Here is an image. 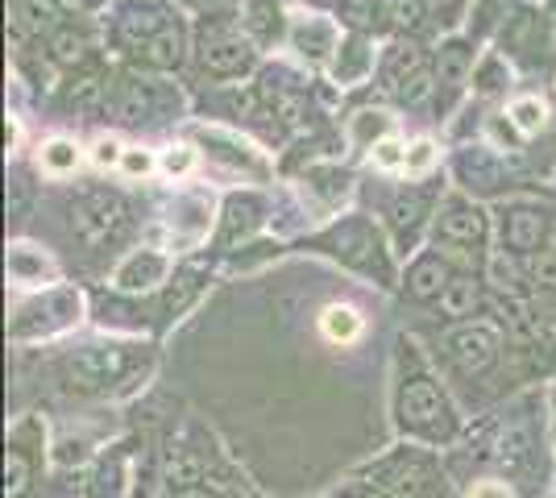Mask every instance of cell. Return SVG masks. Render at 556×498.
Instances as JSON below:
<instances>
[{"label":"cell","mask_w":556,"mask_h":498,"mask_svg":"<svg viewBox=\"0 0 556 498\" xmlns=\"http://www.w3.org/2000/svg\"><path fill=\"white\" fill-rule=\"evenodd\" d=\"M399 411H403V424L419 427V432H437V427L444 424V416H448L441 391H437L428 379H412L407 386H403Z\"/></svg>","instance_id":"cell-2"},{"label":"cell","mask_w":556,"mask_h":498,"mask_svg":"<svg viewBox=\"0 0 556 498\" xmlns=\"http://www.w3.org/2000/svg\"><path fill=\"white\" fill-rule=\"evenodd\" d=\"M150 59H154V63H175V59H179V38H175V34H163L159 42H150Z\"/></svg>","instance_id":"cell-18"},{"label":"cell","mask_w":556,"mask_h":498,"mask_svg":"<svg viewBox=\"0 0 556 498\" xmlns=\"http://www.w3.org/2000/svg\"><path fill=\"white\" fill-rule=\"evenodd\" d=\"M428 477H432V470H428L419 457H407V461H391V465L382 470V482H378V486L399 498H416V495H424Z\"/></svg>","instance_id":"cell-5"},{"label":"cell","mask_w":556,"mask_h":498,"mask_svg":"<svg viewBox=\"0 0 556 498\" xmlns=\"http://www.w3.org/2000/svg\"><path fill=\"white\" fill-rule=\"evenodd\" d=\"M191 163H195V154H191L187 145H175V150H170V154L163 158L166 175H187V170H191Z\"/></svg>","instance_id":"cell-19"},{"label":"cell","mask_w":556,"mask_h":498,"mask_svg":"<svg viewBox=\"0 0 556 498\" xmlns=\"http://www.w3.org/2000/svg\"><path fill=\"white\" fill-rule=\"evenodd\" d=\"M428 163H432V142H419L412 150V158H407V170H424Z\"/></svg>","instance_id":"cell-25"},{"label":"cell","mask_w":556,"mask_h":498,"mask_svg":"<svg viewBox=\"0 0 556 498\" xmlns=\"http://www.w3.org/2000/svg\"><path fill=\"white\" fill-rule=\"evenodd\" d=\"M121 366H125L121 349H84V354H75L67 361V379L79 391H96V386L113 382L121 374Z\"/></svg>","instance_id":"cell-3"},{"label":"cell","mask_w":556,"mask_h":498,"mask_svg":"<svg viewBox=\"0 0 556 498\" xmlns=\"http://www.w3.org/2000/svg\"><path fill=\"white\" fill-rule=\"evenodd\" d=\"M163 274H166V261L159 254H138V258H129L116 270V286L121 291H146V286L163 283Z\"/></svg>","instance_id":"cell-7"},{"label":"cell","mask_w":556,"mask_h":498,"mask_svg":"<svg viewBox=\"0 0 556 498\" xmlns=\"http://www.w3.org/2000/svg\"><path fill=\"white\" fill-rule=\"evenodd\" d=\"M528 452H532L528 432H523V427H507L503 440H498V461H503L507 470H523V465H528Z\"/></svg>","instance_id":"cell-11"},{"label":"cell","mask_w":556,"mask_h":498,"mask_svg":"<svg viewBox=\"0 0 556 498\" xmlns=\"http://www.w3.org/2000/svg\"><path fill=\"white\" fill-rule=\"evenodd\" d=\"M419 208H424V200H412V204H399V229H412L419 220Z\"/></svg>","instance_id":"cell-24"},{"label":"cell","mask_w":556,"mask_h":498,"mask_svg":"<svg viewBox=\"0 0 556 498\" xmlns=\"http://www.w3.org/2000/svg\"><path fill=\"white\" fill-rule=\"evenodd\" d=\"M175 498H208V490H179Z\"/></svg>","instance_id":"cell-30"},{"label":"cell","mask_w":556,"mask_h":498,"mask_svg":"<svg viewBox=\"0 0 556 498\" xmlns=\"http://www.w3.org/2000/svg\"><path fill=\"white\" fill-rule=\"evenodd\" d=\"M9 270H13V279H17V283H34V279H42L47 261L29 258V245H17V250H13V258H9Z\"/></svg>","instance_id":"cell-13"},{"label":"cell","mask_w":556,"mask_h":498,"mask_svg":"<svg viewBox=\"0 0 556 498\" xmlns=\"http://www.w3.org/2000/svg\"><path fill=\"white\" fill-rule=\"evenodd\" d=\"M250 63V50H245V42H237V38H220V42H212L208 50H204V67L208 72H241Z\"/></svg>","instance_id":"cell-9"},{"label":"cell","mask_w":556,"mask_h":498,"mask_svg":"<svg viewBox=\"0 0 556 498\" xmlns=\"http://www.w3.org/2000/svg\"><path fill=\"white\" fill-rule=\"evenodd\" d=\"M125 170H129V175H146V170H150V154H146V150H129V154H125Z\"/></svg>","instance_id":"cell-23"},{"label":"cell","mask_w":556,"mask_h":498,"mask_svg":"<svg viewBox=\"0 0 556 498\" xmlns=\"http://www.w3.org/2000/svg\"><path fill=\"white\" fill-rule=\"evenodd\" d=\"M503 238H507L510 250H535L540 238H544V216L540 213H515L507 216V225H503Z\"/></svg>","instance_id":"cell-8"},{"label":"cell","mask_w":556,"mask_h":498,"mask_svg":"<svg viewBox=\"0 0 556 498\" xmlns=\"http://www.w3.org/2000/svg\"><path fill=\"white\" fill-rule=\"evenodd\" d=\"M441 238L444 241H462V245H482L486 238V225H482V216L473 213L469 204L462 200H453L441 216Z\"/></svg>","instance_id":"cell-6"},{"label":"cell","mask_w":556,"mask_h":498,"mask_svg":"<svg viewBox=\"0 0 556 498\" xmlns=\"http://www.w3.org/2000/svg\"><path fill=\"white\" fill-rule=\"evenodd\" d=\"M444 345H448V354H453V361L462 366L465 374L486 370L490 361H494V349H498V341H494L490 329H457V332H448Z\"/></svg>","instance_id":"cell-4"},{"label":"cell","mask_w":556,"mask_h":498,"mask_svg":"<svg viewBox=\"0 0 556 498\" xmlns=\"http://www.w3.org/2000/svg\"><path fill=\"white\" fill-rule=\"evenodd\" d=\"M54 50H59V59H79L84 54V38L79 34H59V42H54Z\"/></svg>","instance_id":"cell-21"},{"label":"cell","mask_w":556,"mask_h":498,"mask_svg":"<svg viewBox=\"0 0 556 498\" xmlns=\"http://www.w3.org/2000/svg\"><path fill=\"white\" fill-rule=\"evenodd\" d=\"M71 225H75V233L88 241V245H100V241H109L113 233H121V225H125V204H121L116 195H109V191H88V195L75 200Z\"/></svg>","instance_id":"cell-1"},{"label":"cell","mask_w":556,"mask_h":498,"mask_svg":"<svg viewBox=\"0 0 556 498\" xmlns=\"http://www.w3.org/2000/svg\"><path fill=\"white\" fill-rule=\"evenodd\" d=\"M250 25L257 29V38H275V29H270V22L266 17H278V4L275 0H250Z\"/></svg>","instance_id":"cell-17"},{"label":"cell","mask_w":556,"mask_h":498,"mask_svg":"<svg viewBox=\"0 0 556 498\" xmlns=\"http://www.w3.org/2000/svg\"><path fill=\"white\" fill-rule=\"evenodd\" d=\"M341 498H387V495L374 490V486H357V490H349V495H341Z\"/></svg>","instance_id":"cell-28"},{"label":"cell","mask_w":556,"mask_h":498,"mask_svg":"<svg viewBox=\"0 0 556 498\" xmlns=\"http://www.w3.org/2000/svg\"><path fill=\"white\" fill-rule=\"evenodd\" d=\"M75 163H79V154H75V145H71V142H50L47 150H42V166H47V170H54V175H67V170H75Z\"/></svg>","instance_id":"cell-14"},{"label":"cell","mask_w":556,"mask_h":498,"mask_svg":"<svg viewBox=\"0 0 556 498\" xmlns=\"http://www.w3.org/2000/svg\"><path fill=\"white\" fill-rule=\"evenodd\" d=\"M399 150H403L399 142H382L374 158H378V166H399V163H403V154H399Z\"/></svg>","instance_id":"cell-22"},{"label":"cell","mask_w":556,"mask_h":498,"mask_svg":"<svg viewBox=\"0 0 556 498\" xmlns=\"http://www.w3.org/2000/svg\"><path fill=\"white\" fill-rule=\"evenodd\" d=\"M469 498H510V490L507 486H498V482H482Z\"/></svg>","instance_id":"cell-26"},{"label":"cell","mask_w":556,"mask_h":498,"mask_svg":"<svg viewBox=\"0 0 556 498\" xmlns=\"http://www.w3.org/2000/svg\"><path fill=\"white\" fill-rule=\"evenodd\" d=\"M535 274H540V279H544L548 286H556V261H544V266H540Z\"/></svg>","instance_id":"cell-29"},{"label":"cell","mask_w":556,"mask_h":498,"mask_svg":"<svg viewBox=\"0 0 556 498\" xmlns=\"http://www.w3.org/2000/svg\"><path fill=\"white\" fill-rule=\"evenodd\" d=\"M444 304H448V311H453V316H462V311L473 304V283H457L448 295H444Z\"/></svg>","instance_id":"cell-20"},{"label":"cell","mask_w":556,"mask_h":498,"mask_svg":"<svg viewBox=\"0 0 556 498\" xmlns=\"http://www.w3.org/2000/svg\"><path fill=\"white\" fill-rule=\"evenodd\" d=\"M325 332H328V341H353V336L362 332V316L353 308H328Z\"/></svg>","instance_id":"cell-12"},{"label":"cell","mask_w":556,"mask_h":498,"mask_svg":"<svg viewBox=\"0 0 556 498\" xmlns=\"http://www.w3.org/2000/svg\"><path fill=\"white\" fill-rule=\"evenodd\" d=\"M59 4H67V9H84L88 0H59Z\"/></svg>","instance_id":"cell-31"},{"label":"cell","mask_w":556,"mask_h":498,"mask_svg":"<svg viewBox=\"0 0 556 498\" xmlns=\"http://www.w3.org/2000/svg\"><path fill=\"white\" fill-rule=\"evenodd\" d=\"M121 154H116V142H96V163L100 166H113Z\"/></svg>","instance_id":"cell-27"},{"label":"cell","mask_w":556,"mask_h":498,"mask_svg":"<svg viewBox=\"0 0 556 498\" xmlns=\"http://www.w3.org/2000/svg\"><path fill=\"white\" fill-rule=\"evenodd\" d=\"M510 120H515L523 133H535V129L544 125V104H540V100H519V104L510 108Z\"/></svg>","instance_id":"cell-15"},{"label":"cell","mask_w":556,"mask_h":498,"mask_svg":"<svg viewBox=\"0 0 556 498\" xmlns=\"http://www.w3.org/2000/svg\"><path fill=\"white\" fill-rule=\"evenodd\" d=\"M4 477H9V482H4V490H9L13 498L29 486V465H25L22 452H9V461H4Z\"/></svg>","instance_id":"cell-16"},{"label":"cell","mask_w":556,"mask_h":498,"mask_svg":"<svg viewBox=\"0 0 556 498\" xmlns=\"http://www.w3.org/2000/svg\"><path fill=\"white\" fill-rule=\"evenodd\" d=\"M444 279H448V266H444L441 258H424L412 270V295H419V299H428V295H441L444 291Z\"/></svg>","instance_id":"cell-10"}]
</instances>
